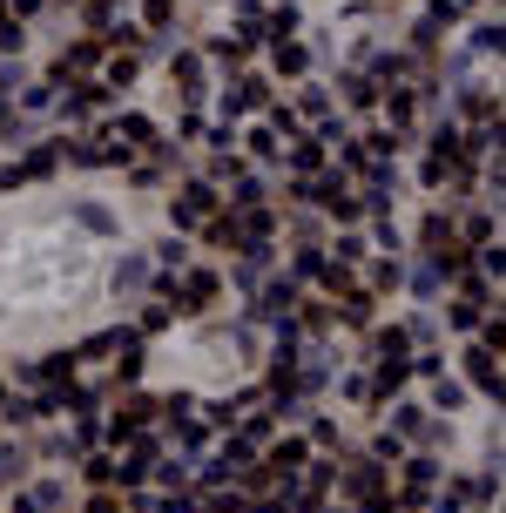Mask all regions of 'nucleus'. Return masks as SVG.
Returning a JSON list of instances; mask_svg holds the SVG:
<instances>
[{
	"label": "nucleus",
	"mask_w": 506,
	"mask_h": 513,
	"mask_svg": "<svg viewBox=\"0 0 506 513\" xmlns=\"http://www.w3.org/2000/svg\"><path fill=\"white\" fill-rule=\"evenodd\" d=\"M209 210H223V196H216V183H189V190L169 203V224L176 230H189V224H203Z\"/></svg>",
	"instance_id": "1"
},
{
	"label": "nucleus",
	"mask_w": 506,
	"mask_h": 513,
	"mask_svg": "<svg viewBox=\"0 0 506 513\" xmlns=\"http://www.w3.org/2000/svg\"><path fill=\"white\" fill-rule=\"evenodd\" d=\"M439 473H446V466H439L432 453H412V459H406V493H398V507H426V487L439 480Z\"/></svg>",
	"instance_id": "2"
},
{
	"label": "nucleus",
	"mask_w": 506,
	"mask_h": 513,
	"mask_svg": "<svg viewBox=\"0 0 506 513\" xmlns=\"http://www.w3.org/2000/svg\"><path fill=\"white\" fill-rule=\"evenodd\" d=\"M243 109H270V81L264 75H243L237 89H223V115H243Z\"/></svg>",
	"instance_id": "3"
},
{
	"label": "nucleus",
	"mask_w": 506,
	"mask_h": 513,
	"mask_svg": "<svg viewBox=\"0 0 506 513\" xmlns=\"http://www.w3.org/2000/svg\"><path fill=\"white\" fill-rule=\"evenodd\" d=\"M304 453H311V439H277V446H270V459H264V466H270V480H298V466H304Z\"/></svg>",
	"instance_id": "4"
},
{
	"label": "nucleus",
	"mask_w": 506,
	"mask_h": 513,
	"mask_svg": "<svg viewBox=\"0 0 506 513\" xmlns=\"http://www.w3.org/2000/svg\"><path fill=\"white\" fill-rule=\"evenodd\" d=\"M95 61H101V34H95V41H68V47H61V61H55V81H68V75H89Z\"/></svg>",
	"instance_id": "5"
},
{
	"label": "nucleus",
	"mask_w": 506,
	"mask_h": 513,
	"mask_svg": "<svg viewBox=\"0 0 506 513\" xmlns=\"http://www.w3.org/2000/svg\"><path fill=\"white\" fill-rule=\"evenodd\" d=\"M338 480H344V493H352V500H364V493H378V487H385V473H378V459H352V466H344Z\"/></svg>",
	"instance_id": "6"
},
{
	"label": "nucleus",
	"mask_w": 506,
	"mask_h": 513,
	"mask_svg": "<svg viewBox=\"0 0 506 513\" xmlns=\"http://www.w3.org/2000/svg\"><path fill=\"white\" fill-rule=\"evenodd\" d=\"M466 379H473L480 392H493V399H500V372H493V351H486V345H473V351H466Z\"/></svg>",
	"instance_id": "7"
},
{
	"label": "nucleus",
	"mask_w": 506,
	"mask_h": 513,
	"mask_svg": "<svg viewBox=\"0 0 506 513\" xmlns=\"http://www.w3.org/2000/svg\"><path fill=\"white\" fill-rule=\"evenodd\" d=\"M101 101H109V89H101V81H81V89L61 101V115H68V122H81V115H95Z\"/></svg>",
	"instance_id": "8"
},
{
	"label": "nucleus",
	"mask_w": 506,
	"mask_h": 513,
	"mask_svg": "<svg viewBox=\"0 0 506 513\" xmlns=\"http://www.w3.org/2000/svg\"><path fill=\"white\" fill-rule=\"evenodd\" d=\"M270 61H277V75H304V68H311V47L284 34V41H270Z\"/></svg>",
	"instance_id": "9"
},
{
	"label": "nucleus",
	"mask_w": 506,
	"mask_h": 513,
	"mask_svg": "<svg viewBox=\"0 0 506 513\" xmlns=\"http://www.w3.org/2000/svg\"><path fill=\"white\" fill-rule=\"evenodd\" d=\"M209 298H216V277H209V270H196V277L176 290V311H209Z\"/></svg>",
	"instance_id": "10"
},
{
	"label": "nucleus",
	"mask_w": 506,
	"mask_h": 513,
	"mask_svg": "<svg viewBox=\"0 0 506 513\" xmlns=\"http://www.w3.org/2000/svg\"><path fill=\"white\" fill-rule=\"evenodd\" d=\"M27 466H34V453L21 446V439H14V446H0V487H21Z\"/></svg>",
	"instance_id": "11"
},
{
	"label": "nucleus",
	"mask_w": 506,
	"mask_h": 513,
	"mask_svg": "<svg viewBox=\"0 0 506 513\" xmlns=\"http://www.w3.org/2000/svg\"><path fill=\"white\" fill-rule=\"evenodd\" d=\"M338 311H344V324H372V290H338Z\"/></svg>",
	"instance_id": "12"
},
{
	"label": "nucleus",
	"mask_w": 506,
	"mask_h": 513,
	"mask_svg": "<svg viewBox=\"0 0 506 513\" xmlns=\"http://www.w3.org/2000/svg\"><path fill=\"white\" fill-rule=\"evenodd\" d=\"M372 351H378V358H406V351H412V331H406V324H392V331H372Z\"/></svg>",
	"instance_id": "13"
},
{
	"label": "nucleus",
	"mask_w": 506,
	"mask_h": 513,
	"mask_svg": "<svg viewBox=\"0 0 506 513\" xmlns=\"http://www.w3.org/2000/svg\"><path fill=\"white\" fill-rule=\"evenodd\" d=\"M432 513H473V480H452L439 500H432Z\"/></svg>",
	"instance_id": "14"
},
{
	"label": "nucleus",
	"mask_w": 506,
	"mask_h": 513,
	"mask_svg": "<svg viewBox=\"0 0 506 513\" xmlns=\"http://www.w3.org/2000/svg\"><path fill=\"white\" fill-rule=\"evenodd\" d=\"M338 89H344V101H352V109H372V101H378V81H372V75H344Z\"/></svg>",
	"instance_id": "15"
},
{
	"label": "nucleus",
	"mask_w": 506,
	"mask_h": 513,
	"mask_svg": "<svg viewBox=\"0 0 506 513\" xmlns=\"http://www.w3.org/2000/svg\"><path fill=\"white\" fill-rule=\"evenodd\" d=\"M169 75L183 81V95H203V61L196 55H176V61H169Z\"/></svg>",
	"instance_id": "16"
},
{
	"label": "nucleus",
	"mask_w": 506,
	"mask_h": 513,
	"mask_svg": "<svg viewBox=\"0 0 506 513\" xmlns=\"http://www.w3.org/2000/svg\"><path fill=\"white\" fill-rule=\"evenodd\" d=\"M406 284V264H398V250L385 256V264H372V290H398Z\"/></svg>",
	"instance_id": "17"
},
{
	"label": "nucleus",
	"mask_w": 506,
	"mask_h": 513,
	"mask_svg": "<svg viewBox=\"0 0 506 513\" xmlns=\"http://www.w3.org/2000/svg\"><path fill=\"white\" fill-rule=\"evenodd\" d=\"M129 81H135V55H115L101 68V89H129Z\"/></svg>",
	"instance_id": "18"
},
{
	"label": "nucleus",
	"mask_w": 506,
	"mask_h": 513,
	"mask_svg": "<svg viewBox=\"0 0 506 513\" xmlns=\"http://www.w3.org/2000/svg\"><path fill=\"white\" fill-rule=\"evenodd\" d=\"M432 405H439V413H459V405H466V385H459V379H439V385H432Z\"/></svg>",
	"instance_id": "19"
},
{
	"label": "nucleus",
	"mask_w": 506,
	"mask_h": 513,
	"mask_svg": "<svg viewBox=\"0 0 506 513\" xmlns=\"http://www.w3.org/2000/svg\"><path fill=\"white\" fill-rule=\"evenodd\" d=\"M473 47H480V55H506V21H486L473 34Z\"/></svg>",
	"instance_id": "20"
},
{
	"label": "nucleus",
	"mask_w": 506,
	"mask_h": 513,
	"mask_svg": "<svg viewBox=\"0 0 506 513\" xmlns=\"http://www.w3.org/2000/svg\"><path fill=\"white\" fill-rule=\"evenodd\" d=\"M446 318L459 324V331H473V324L486 318V304H473V298H459V304H446Z\"/></svg>",
	"instance_id": "21"
},
{
	"label": "nucleus",
	"mask_w": 506,
	"mask_h": 513,
	"mask_svg": "<svg viewBox=\"0 0 506 513\" xmlns=\"http://www.w3.org/2000/svg\"><path fill=\"white\" fill-rule=\"evenodd\" d=\"M290 162H298V169H318V162H324V142H318V135H298V149H290Z\"/></svg>",
	"instance_id": "22"
},
{
	"label": "nucleus",
	"mask_w": 506,
	"mask_h": 513,
	"mask_svg": "<svg viewBox=\"0 0 506 513\" xmlns=\"http://www.w3.org/2000/svg\"><path fill=\"white\" fill-rule=\"evenodd\" d=\"M480 270H486V277H506V244L486 236V244H480Z\"/></svg>",
	"instance_id": "23"
},
{
	"label": "nucleus",
	"mask_w": 506,
	"mask_h": 513,
	"mask_svg": "<svg viewBox=\"0 0 506 513\" xmlns=\"http://www.w3.org/2000/svg\"><path fill=\"white\" fill-rule=\"evenodd\" d=\"M155 264H163V270H183V264H189V250L176 244V236H163V244H155Z\"/></svg>",
	"instance_id": "24"
},
{
	"label": "nucleus",
	"mask_w": 506,
	"mask_h": 513,
	"mask_svg": "<svg viewBox=\"0 0 506 513\" xmlns=\"http://www.w3.org/2000/svg\"><path fill=\"white\" fill-rule=\"evenodd\" d=\"M398 453H406V433H378V439H372V459H378V466L398 459Z\"/></svg>",
	"instance_id": "25"
},
{
	"label": "nucleus",
	"mask_w": 506,
	"mask_h": 513,
	"mask_svg": "<svg viewBox=\"0 0 506 513\" xmlns=\"http://www.w3.org/2000/svg\"><path fill=\"white\" fill-rule=\"evenodd\" d=\"M480 338H486V351L506 358V318H480Z\"/></svg>",
	"instance_id": "26"
},
{
	"label": "nucleus",
	"mask_w": 506,
	"mask_h": 513,
	"mask_svg": "<svg viewBox=\"0 0 506 513\" xmlns=\"http://www.w3.org/2000/svg\"><path fill=\"white\" fill-rule=\"evenodd\" d=\"M81 473L101 487V480H115V459H109V453H89V459H81Z\"/></svg>",
	"instance_id": "27"
},
{
	"label": "nucleus",
	"mask_w": 506,
	"mask_h": 513,
	"mask_svg": "<svg viewBox=\"0 0 506 513\" xmlns=\"http://www.w3.org/2000/svg\"><path fill=\"white\" fill-rule=\"evenodd\" d=\"M243 142H250V156H277V129H250V135H243Z\"/></svg>",
	"instance_id": "28"
},
{
	"label": "nucleus",
	"mask_w": 506,
	"mask_h": 513,
	"mask_svg": "<svg viewBox=\"0 0 506 513\" xmlns=\"http://www.w3.org/2000/svg\"><path fill=\"white\" fill-rule=\"evenodd\" d=\"M446 236H452V224H446V216H426V230H418V244H426V250H439Z\"/></svg>",
	"instance_id": "29"
},
{
	"label": "nucleus",
	"mask_w": 506,
	"mask_h": 513,
	"mask_svg": "<svg viewBox=\"0 0 506 513\" xmlns=\"http://www.w3.org/2000/svg\"><path fill=\"white\" fill-rule=\"evenodd\" d=\"M385 115L406 129V122H412V95H406V89H392V95H385Z\"/></svg>",
	"instance_id": "30"
},
{
	"label": "nucleus",
	"mask_w": 506,
	"mask_h": 513,
	"mask_svg": "<svg viewBox=\"0 0 506 513\" xmlns=\"http://www.w3.org/2000/svg\"><path fill=\"white\" fill-rule=\"evenodd\" d=\"M398 433H412V439H426V413H418V405H398Z\"/></svg>",
	"instance_id": "31"
},
{
	"label": "nucleus",
	"mask_w": 506,
	"mask_h": 513,
	"mask_svg": "<svg viewBox=\"0 0 506 513\" xmlns=\"http://www.w3.org/2000/svg\"><path fill=\"white\" fill-rule=\"evenodd\" d=\"M0 47H7V55H21V47H27V27H21V21H0Z\"/></svg>",
	"instance_id": "32"
},
{
	"label": "nucleus",
	"mask_w": 506,
	"mask_h": 513,
	"mask_svg": "<svg viewBox=\"0 0 506 513\" xmlns=\"http://www.w3.org/2000/svg\"><path fill=\"white\" fill-rule=\"evenodd\" d=\"M155 480H163V487H176V493H183V487H189V466H183V459H163V473H155Z\"/></svg>",
	"instance_id": "33"
},
{
	"label": "nucleus",
	"mask_w": 506,
	"mask_h": 513,
	"mask_svg": "<svg viewBox=\"0 0 506 513\" xmlns=\"http://www.w3.org/2000/svg\"><path fill=\"white\" fill-rule=\"evenodd\" d=\"M358 513H398V500H392L385 487H378V493H364V500H358Z\"/></svg>",
	"instance_id": "34"
},
{
	"label": "nucleus",
	"mask_w": 506,
	"mask_h": 513,
	"mask_svg": "<svg viewBox=\"0 0 506 513\" xmlns=\"http://www.w3.org/2000/svg\"><path fill=\"white\" fill-rule=\"evenodd\" d=\"M34 176V169L27 162H7V169H0V196H7V190H21V183Z\"/></svg>",
	"instance_id": "35"
},
{
	"label": "nucleus",
	"mask_w": 506,
	"mask_h": 513,
	"mask_svg": "<svg viewBox=\"0 0 506 513\" xmlns=\"http://www.w3.org/2000/svg\"><path fill=\"white\" fill-rule=\"evenodd\" d=\"M338 264H364V236H338Z\"/></svg>",
	"instance_id": "36"
},
{
	"label": "nucleus",
	"mask_w": 506,
	"mask_h": 513,
	"mask_svg": "<svg viewBox=\"0 0 506 513\" xmlns=\"http://www.w3.org/2000/svg\"><path fill=\"white\" fill-rule=\"evenodd\" d=\"M169 318H176L169 304H149V311H142V331H169Z\"/></svg>",
	"instance_id": "37"
},
{
	"label": "nucleus",
	"mask_w": 506,
	"mask_h": 513,
	"mask_svg": "<svg viewBox=\"0 0 506 513\" xmlns=\"http://www.w3.org/2000/svg\"><path fill=\"white\" fill-rule=\"evenodd\" d=\"M14 513H47V500H41V487H27V493H14Z\"/></svg>",
	"instance_id": "38"
},
{
	"label": "nucleus",
	"mask_w": 506,
	"mask_h": 513,
	"mask_svg": "<svg viewBox=\"0 0 506 513\" xmlns=\"http://www.w3.org/2000/svg\"><path fill=\"white\" fill-rule=\"evenodd\" d=\"M243 513H284V500H257V507H243Z\"/></svg>",
	"instance_id": "39"
},
{
	"label": "nucleus",
	"mask_w": 506,
	"mask_h": 513,
	"mask_svg": "<svg viewBox=\"0 0 506 513\" xmlns=\"http://www.w3.org/2000/svg\"><path fill=\"white\" fill-rule=\"evenodd\" d=\"M89 513H121V507L109 500V493H101V500H89Z\"/></svg>",
	"instance_id": "40"
},
{
	"label": "nucleus",
	"mask_w": 506,
	"mask_h": 513,
	"mask_svg": "<svg viewBox=\"0 0 506 513\" xmlns=\"http://www.w3.org/2000/svg\"><path fill=\"white\" fill-rule=\"evenodd\" d=\"M493 183H500V190H506V149H500V169H493Z\"/></svg>",
	"instance_id": "41"
}]
</instances>
